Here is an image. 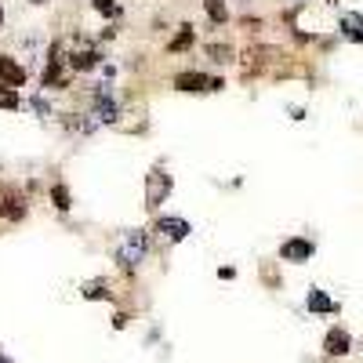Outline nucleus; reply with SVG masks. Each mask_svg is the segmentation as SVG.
I'll return each instance as SVG.
<instances>
[{"mask_svg": "<svg viewBox=\"0 0 363 363\" xmlns=\"http://www.w3.org/2000/svg\"><path fill=\"white\" fill-rule=\"evenodd\" d=\"M149 255V233L145 229H128L124 236H120V247H116V265L124 269H135L142 265Z\"/></svg>", "mask_w": 363, "mask_h": 363, "instance_id": "obj_1", "label": "nucleus"}, {"mask_svg": "<svg viewBox=\"0 0 363 363\" xmlns=\"http://www.w3.org/2000/svg\"><path fill=\"white\" fill-rule=\"evenodd\" d=\"M171 189H174L171 174H167L164 167H153V171L145 174V207H149V211H157V207L171 196Z\"/></svg>", "mask_w": 363, "mask_h": 363, "instance_id": "obj_2", "label": "nucleus"}, {"mask_svg": "<svg viewBox=\"0 0 363 363\" xmlns=\"http://www.w3.org/2000/svg\"><path fill=\"white\" fill-rule=\"evenodd\" d=\"M40 84L48 87V91H62V87H69V77H66V69H62V44H51V51H48V69H44V77H40Z\"/></svg>", "mask_w": 363, "mask_h": 363, "instance_id": "obj_3", "label": "nucleus"}, {"mask_svg": "<svg viewBox=\"0 0 363 363\" xmlns=\"http://www.w3.org/2000/svg\"><path fill=\"white\" fill-rule=\"evenodd\" d=\"M174 87L178 91H189V95H200V91H222L225 80L222 77H207V73H178L174 77Z\"/></svg>", "mask_w": 363, "mask_h": 363, "instance_id": "obj_4", "label": "nucleus"}, {"mask_svg": "<svg viewBox=\"0 0 363 363\" xmlns=\"http://www.w3.org/2000/svg\"><path fill=\"white\" fill-rule=\"evenodd\" d=\"M0 218H4V222L26 218V196H22L18 189H11V186L0 189Z\"/></svg>", "mask_w": 363, "mask_h": 363, "instance_id": "obj_5", "label": "nucleus"}, {"mask_svg": "<svg viewBox=\"0 0 363 363\" xmlns=\"http://www.w3.org/2000/svg\"><path fill=\"white\" fill-rule=\"evenodd\" d=\"M313 240H306V236H294V240H284V247H280V258L284 262H309L313 258Z\"/></svg>", "mask_w": 363, "mask_h": 363, "instance_id": "obj_6", "label": "nucleus"}, {"mask_svg": "<svg viewBox=\"0 0 363 363\" xmlns=\"http://www.w3.org/2000/svg\"><path fill=\"white\" fill-rule=\"evenodd\" d=\"M349 349H352L349 330H342V327H330V330H327V338H323V352H327V356H345Z\"/></svg>", "mask_w": 363, "mask_h": 363, "instance_id": "obj_7", "label": "nucleus"}, {"mask_svg": "<svg viewBox=\"0 0 363 363\" xmlns=\"http://www.w3.org/2000/svg\"><path fill=\"white\" fill-rule=\"evenodd\" d=\"M0 84H8V87H22L26 84V69L8 55H0Z\"/></svg>", "mask_w": 363, "mask_h": 363, "instance_id": "obj_8", "label": "nucleus"}, {"mask_svg": "<svg viewBox=\"0 0 363 363\" xmlns=\"http://www.w3.org/2000/svg\"><path fill=\"white\" fill-rule=\"evenodd\" d=\"M157 233H164L167 240H186V236H189V222L164 215V218H157Z\"/></svg>", "mask_w": 363, "mask_h": 363, "instance_id": "obj_9", "label": "nucleus"}, {"mask_svg": "<svg viewBox=\"0 0 363 363\" xmlns=\"http://www.w3.org/2000/svg\"><path fill=\"white\" fill-rule=\"evenodd\" d=\"M342 37L352 44H363V15H356V11L342 15Z\"/></svg>", "mask_w": 363, "mask_h": 363, "instance_id": "obj_10", "label": "nucleus"}, {"mask_svg": "<svg viewBox=\"0 0 363 363\" xmlns=\"http://www.w3.org/2000/svg\"><path fill=\"white\" fill-rule=\"evenodd\" d=\"M95 116L102 120V124H113V120L120 116V106L106 95V91H99V95H95Z\"/></svg>", "mask_w": 363, "mask_h": 363, "instance_id": "obj_11", "label": "nucleus"}, {"mask_svg": "<svg viewBox=\"0 0 363 363\" xmlns=\"http://www.w3.org/2000/svg\"><path fill=\"white\" fill-rule=\"evenodd\" d=\"M99 62H102V51H95V48H84V51H77V55L69 58V66H73V69H80V73L95 69Z\"/></svg>", "mask_w": 363, "mask_h": 363, "instance_id": "obj_12", "label": "nucleus"}, {"mask_svg": "<svg viewBox=\"0 0 363 363\" xmlns=\"http://www.w3.org/2000/svg\"><path fill=\"white\" fill-rule=\"evenodd\" d=\"M193 48V26H182L178 33L171 37V44H167V51L174 55V51H189Z\"/></svg>", "mask_w": 363, "mask_h": 363, "instance_id": "obj_13", "label": "nucleus"}, {"mask_svg": "<svg viewBox=\"0 0 363 363\" xmlns=\"http://www.w3.org/2000/svg\"><path fill=\"white\" fill-rule=\"evenodd\" d=\"M306 306H309V313H335V301H330L323 291H309V301H306Z\"/></svg>", "mask_w": 363, "mask_h": 363, "instance_id": "obj_14", "label": "nucleus"}, {"mask_svg": "<svg viewBox=\"0 0 363 363\" xmlns=\"http://www.w3.org/2000/svg\"><path fill=\"white\" fill-rule=\"evenodd\" d=\"M91 8H95L99 15H106V18H120V15H124V8H120L116 0H91Z\"/></svg>", "mask_w": 363, "mask_h": 363, "instance_id": "obj_15", "label": "nucleus"}, {"mask_svg": "<svg viewBox=\"0 0 363 363\" xmlns=\"http://www.w3.org/2000/svg\"><path fill=\"white\" fill-rule=\"evenodd\" d=\"M207 15H211V22H215V26H225L229 22V11H225V4H222V0H207Z\"/></svg>", "mask_w": 363, "mask_h": 363, "instance_id": "obj_16", "label": "nucleus"}, {"mask_svg": "<svg viewBox=\"0 0 363 363\" xmlns=\"http://www.w3.org/2000/svg\"><path fill=\"white\" fill-rule=\"evenodd\" d=\"M84 298H113V291H109V284L106 280H91V284H84Z\"/></svg>", "mask_w": 363, "mask_h": 363, "instance_id": "obj_17", "label": "nucleus"}, {"mask_svg": "<svg viewBox=\"0 0 363 363\" xmlns=\"http://www.w3.org/2000/svg\"><path fill=\"white\" fill-rule=\"evenodd\" d=\"M207 58H215V62H233L236 51L229 44H207Z\"/></svg>", "mask_w": 363, "mask_h": 363, "instance_id": "obj_18", "label": "nucleus"}, {"mask_svg": "<svg viewBox=\"0 0 363 363\" xmlns=\"http://www.w3.org/2000/svg\"><path fill=\"white\" fill-rule=\"evenodd\" d=\"M0 109H18V91L8 84H0Z\"/></svg>", "mask_w": 363, "mask_h": 363, "instance_id": "obj_19", "label": "nucleus"}, {"mask_svg": "<svg viewBox=\"0 0 363 363\" xmlns=\"http://www.w3.org/2000/svg\"><path fill=\"white\" fill-rule=\"evenodd\" d=\"M51 203H55L58 211H69V207H73V203H69V189H66V186H55V189H51Z\"/></svg>", "mask_w": 363, "mask_h": 363, "instance_id": "obj_20", "label": "nucleus"}, {"mask_svg": "<svg viewBox=\"0 0 363 363\" xmlns=\"http://www.w3.org/2000/svg\"><path fill=\"white\" fill-rule=\"evenodd\" d=\"M113 327H116V330L128 327V313H116V316H113Z\"/></svg>", "mask_w": 363, "mask_h": 363, "instance_id": "obj_21", "label": "nucleus"}, {"mask_svg": "<svg viewBox=\"0 0 363 363\" xmlns=\"http://www.w3.org/2000/svg\"><path fill=\"white\" fill-rule=\"evenodd\" d=\"M29 4H37V8H40V4H48V0H29Z\"/></svg>", "mask_w": 363, "mask_h": 363, "instance_id": "obj_22", "label": "nucleus"}, {"mask_svg": "<svg viewBox=\"0 0 363 363\" xmlns=\"http://www.w3.org/2000/svg\"><path fill=\"white\" fill-rule=\"evenodd\" d=\"M0 26H4V8H0Z\"/></svg>", "mask_w": 363, "mask_h": 363, "instance_id": "obj_23", "label": "nucleus"}]
</instances>
